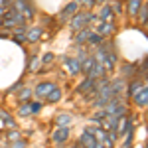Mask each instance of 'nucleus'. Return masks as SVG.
<instances>
[{
  "instance_id": "7ed1b4c3",
  "label": "nucleus",
  "mask_w": 148,
  "mask_h": 148,
  "mask_svg": "<svg viewBox=\"0 0 148 148\" xmlns=\"http://www.w3.org/2000/svg\"><path fill=\"white\" fill-rule=\"evenodd\" d=\"M14 10H18L20 14L26 12V16H28V18H32V16H34V10H32V6H30V2H28V0H16Z\"/></svg>"
},
{
  "instance_id": "6ab92c4d",
  "label": "nucleus",
  "mask_w": 148,
  "mask_h": 148,
  "mask_svg": "<svg viewBox=\"0 0 148 148\" xmlns=\"http://www.w3.org/2000/svg\"><path fill=\"white\" fill-rule=\"evenodd\" d=\"M111 16H113V8H111V6H105L101 10V18H105V22H109Z\"/></svg>"
},
{
  "instance_id": "20e7f679",
  "label": "nucleus",
  "mask_w": 148,
  "mask_h": 148,
  "mask_svg": "<svg viewBox=\"0 0 148 148\" xmlns=\"http://www.w3.org/2000/svg\"><path fill=\"white\" fill-rule=\"evenodd\" d=\"M79 142L83 144V148H95V144H97L95 136H93L91 132H87V130H85V132L79 136Z\"/></svg>"
},
{
  "instance_id": "bb28decb",
  "label": "nucleus",
  "mask_w": 148,
  "mask_h": 148,
  "mask_svg": "<svg viewBox=\"0 0 148 148\" xmlns=\"http://www.w3.org/2000/svg\"><path fill=\"white\" fill-rule=\"evenodd\" d=\"M51 59H53V53H46V56H44V63H49Z\"/></svg>"
},
{
  "instance_id": "dca6fc26",
  "label": "nucleus",
  "mask_w": 148,
  "mask_h": 148,
  "mask_svg": "<svg viewBox=\"0 0 148 148\" xmlns=\"http://www.w3.org/2000/svg\"><path fill=\"white\" fill-rule=\"evenodd\" d=\"M89 42H91L93 46H101L103 44V36L101 34H95V32H89V38H87Z\"/></svg>"
},
{
  "instance_id": "39448f33",
  "label": "nucleus",
  "mask_w": 148,
  "mask_h": 148,
  "mask_svg": "<svg viewBox=\"0 0 148 148\" xmlns=\"http://www.w3.org/2000/svg\"><path fill=\"white\" fill-rule=\"evenodd\" d=\"M63 63H65V67L69 69V73H71V75H75V73H79V71H81V63L77 61V59L63 57Z\"/></svg>"
},
{
  "instance_id": "1a4fd4ad",
  "label": "nucleus",
  "mask_w": 148,
  "mask_h": 148,
  "mask_svg": "<svg viewBox=\"0 0 148 148\" xmlns=\"http://www.w3.org/2000/svg\"><path fill=\"white\" fill-rule=\"evenodd\" d=\"M95 87V79H91V77H87L85 81H81L79 83V87H77V91L79 93H89Z\"/></svg>"
},
{
  "instance_id": "f03ea898",
  "label": "nucleus",
  "mask_w": 148,
  "mask_h": 148,
  "mask_svg": "<svg viewBox=\"0 0 148 148\" xmlns=\"http://www.w3.org/2000/svg\"><path fill=\"white\" fill-rule=\"evenodd\" d=\"M51 138H53L56 144H63V142L69 138V126H59L56 132H53V136H51Z\"/></svg>"
},
{
  "instance_id": "a211bd4d",
  "label": "nucleus",
  "mask_w": 148,
  "mask_h": 148,
  "mask_svg": "<svg viewBox=\"0 0 148 148\" xmlns=\"http://www.w3.org/2000/svg\"><path fill=\"white\" fill-rule=\"evenodd\" d=\"M142 87H144V85H142V83H140V81H132V83H130V89H128V91H130V95H132V97H134V95H136V93L140 91V89H142Z\"/></svg>"
},
{
  "instance_id": "c85d7f7f",
  "label": "nucleus",
  "mask_w": 148,
  "mask_h": 148,
  "mask_svg": "<svg viewBox=\"0 0 148 148\" xmlns=\"http://www.w3.org/2000/svg\"><path fill=\"white\" fill-rule=\"evenodd\" d=\"M2 14H6V8H4V6L0 8V16H2Z\"/></svg>"
},
{
  "instance_id": "0eeeda50",
  "label": "nucleus",
  "mask_w": 148,
  "mask_h": 148,
  "mask_svg": "<svg viewBox=\"0 0 148 148\" xmlns=\"http://www.w3.org/2000/svg\"><path fill=\"white\" fill-rule=\"evenodd\" d=\"M53 87H56V85H53V83H49V81H46V83H40V85L36 87V95H38V97H47V93L51 91Z\"/></svg>"
},
{
  "instance_id": "f8f14e48",
  "label": "nucleus",
  "mask_w": 148,
  "mask_h": 148,
  "mask_svg": "<svg viewBox=\"0 0 148 148\" xmlns=\"http://www.w3.org/2000/svg\"><path fill=\"white\" fill-rule=\"evenodd\" d=\"M138 22L140 24H146L148 22V4H142L140 8H138Z\"/></svg>"
},
{
  "instance_id": "4be33fe9",
  "label": "nucleus",
  "mask_w": 148,
  "mask_h": 148,
  "mask_svg": "<svg viewBox=\"0 0 148 148\" xmlns=\"http://www.w3.org/2000/svg\"><path fill=\"white\" fill-rule=\"evenodd\" d=\"M38 65H40V59L34 56L32 59H30V67H28V69H30V71H36V69H38Z\"/></svg>"
},
{
  "instance_id": "aec40b11",
  "label": "nucleus",
  "mask_w": 148,
  "mask_h": 148,
  "mask_svg": "<svg viewBox=\"0 0 148 148\" xmlns=\"http://www.w3.org/2000/svg\"><path fill=\"white\" fill-rule=\"evenodd\" d=\"M87 38H89V30H83L77 34V44H83V42H87Z\"/></svg>"
},
{
  "instance_id": "f257e3e1",
  "label": "nucleus",
  "mask_w": 148,
  "mask_h": 148,
  "mask_svg": "<svg viewBox=\"0 0 148 148\" xmlns=\"http://www.w3.org/2000/svg\"><path fill=\"white\" fill-rule=\"evenodd\" d=\"M24 22V14H20L18 10H6V14L0 18V26H14V24H22Z\"/></svg>"
},
{
  "instance_id": "4468645a",
  "label": "nucleus",
  "mask_w": 148,
  "mask_h": 148,
  "mask_svg": "<svg viewBox=\"0 0 148 148\" xmlns=\"http://www.w3.org/2000/svg\"><path fill=\"white\" fill-rule=\"evenodd\" d=\"M59 99H61V91H59L57 87H53L51 91L47 93V101H49V103H57Z\"/></svg>"
},
{
  "instance_id": "412c9836",
  "label": "nucleus",
  "mask_w": 148,
  "mask_h": 148,
  "mask_svg": "<svg viewBox=\"0 0 148 148\" xmlns=\"http://www.w3.org/2000/svg\"><path fill=\"white\" fill-rule=\"evenodd\" d=\"M14 40H16V42H24V40H26V32H24V30H16V32H14Z\"/></svg>"
},
{
  "instance_id": "7c9ffc66",
  "label": "nucleus",
  "mask_w": 148,
  "mask_h": 148,
  "mask_svg": "<svg viewBox=\"0 0 148 148\" xmlns=\"http://www.w3.org/2000/svg\"><path fill=\"white\" fill-rule=\"evenodd\" d=\"M97 2H105V0H97Z\"/></svg>"
},
{
  "instance_id": "f3484780",
  "label": "nucleus",
  "mask_w": 148,
  "mask_h": 148,
  "mask_svg": "<svg viewBox=\"0 0 148 148\" xmlns=\"http://www.w3.org/2000/svg\"><path fill=\"white\" fill-rule=\"evenodd\" d=\"M93 65H95V57H89V59H83V65H81V69H83L85 73H89Z\"/></svg>"
},
{
  "instance_id": "2eb2a0df",
  "label": "nucleus",
  "mask_w": 148,
  "mask_h": 148,
  "mask_svg": "<svg viewBox=\"0 0 148 148\" xmlns=\"http://www.w3.org/2000/svg\"><path fill=\"white\" fill-rule=\"evenodd\" d=\"M56 123L59 126H69V123H71V116L65 113H61V114H57V119H56Z\"/></svg>"
},
{
  "instance_id": "9d476101",
  "label": "nucleus",
  "mask_w": 148,
  "mask_h": 148,
  "mask_svg": "<svg viewBox=\"0 0 148 148\" xmlns=\"http://www.w3.org/2000/svg\"><path fill=\"white\" fill-rule=\"evenodd\" d=\"M85 20H89L87 14H75V18H73V22H71V28H73V30H79L81 26L85 24Z\"/></svg>"
},
{
  "instance_id": "6e6552de",
  "label": "nucleus",
  "mask_w": 148,
  "mask_h": 148,
  "mask_svg": "<svg viewBox=\"0 0 148 148\" xmlns=\"http://www.w3.org/2000/svg\"><path fill=\"white\" fill-rule=\"evenodd\" d=\"M77 10H79V4H77V2H71V4H67V6H65V8L61 10V16H59V18H61V20H65L67 16L75 14Z\"/></svg>"
},
{
  "instance_id": "393cba45",
  "label": "nucleus",
  "mask_w": 148,
  "mask_h": 148,
  "mask_svg": "<svg viewBox=\"0 0 148 148\" xmlns=\"http://www.w3.org/2000/svg\"><path fill=\"white\" fill-rule=\"evenodd\" d=\"M10 148H26V142H24V140H16Z\"/></svg>"
},
{
  "instance_id": "423d86ee",
  "label": "nucleus",
  "mask_w": 148,
  "mask_h": 148,
  "mask_svg": "<svg viewBox=\"0 0 148 148\" xmlns=\"http://www.w3.org/2000/svg\"><path fill=\"white\" fill-rule=\"evenodd\" d=\"M134 101H136L138 107H146L148 105V87H142V89L134 95Z\"/></svg>"
},
{
  "instance_id": "b1692460",
  "label": "nucleus",
  "mask_w": 148,
  "mask_h": 148,
  "mask_svg": "<svg viewBox=\"0 0 148 148\" xmlns=\"http://www.w3.org/2000/svg\"><path fill=\"white\" fill-rule=\"evenodd\" d=\"M30 109H32V113H38L40 109H42V103H38V101H34L32 105H30Z\"/></svg>"
},
{
  "instance_id": "cd10ccee",
  "label": "nucleus",
  "mask_w": 148,
  "mask_h": 148,
  "mask_svg": "<svg viewBox=\"0 0 148 148\" xmlns=\"http://www.w3.org/2000/svg\"><path fill=\"white\" fill-rule=\"evenodd\" d=\"M8 138H10V140H18V138H20V134H18V132H14V130H12L10 134H8Z\"/></svg>"
},
{
  "instance_id": "9b49d317",
  "label": "nucleus",
  "mask_w": 148,
  "mask_h": 148,
  "mask_svg": "<svg viewBox=\"0 0 148 148\" xmlns=\"http://www.w3.org/2000/svg\"><path fill=\"white\" fill-rule=\"evenodd\" d=\"M40 36H42V28H32V30L26 34V40L34 44V42H38V40H40Z\"/></svg>"
},
{
  "instance_id": "a878e982",
  "label": "nucleus",
  "mask_w": 148,
  "mask_h": 148,
  "mask_svg": "<svg viewBox=\"0 0 148 148\" xmlns=\"http://www.w3.org/2000/svg\"><path fill=\"white\" fill-rule=\"evenodd\" d=\"M28 97H30V91L26 89V91H22V95H20V101H24V103H26V99H28Z\"/></svg>"
},
{
  "instance_id": "5701e85b",
  "label": "nucleus",
  "mask_w": 148,
  "mask_h": 148,
  "mask_svg": "<svg viewBox=\"0 0 148 148\" xmlns=\"http://www.w3.org/2000/svg\"><path fill=\"white\" fill-rule=\"evenodd\" d=\"M30 113H32L30 105H22V107H20V114H22V116H28Z\"/></svg>"
},
{
  "instance_id": "c756f323",
  "label": "nucleus",
  "mask_w": 148,
  "mask_h": 148,
  "mask_svg": "<svg viewBox=\"0 0 148 148\" xmlns=\"http://www.w3.org/2000/svg\"><path fill=\"white\" fill-rule=\"evenodd\" d=\"M71 148H81V146H79V144H75V146H71Z\"/></svg>"
},
{
  "instance_id": "ddd939ff",
  "label": "nucleus",
  "mask_w": 148,
  "mask_h": 148,
  "mask_svg": "<svg viewBox=\"0 0 148 148\" xmlns=\"http://www.w3.org/2000/svg\"><path fill=\"white\" fill-rule=\"evenodd\" d=\"M140 6H142V0H128V12H130V16H136Z\"/></svg>"
}]
</instances>
